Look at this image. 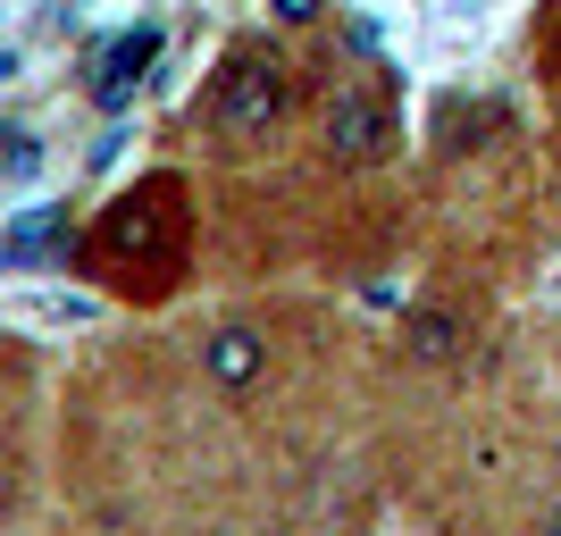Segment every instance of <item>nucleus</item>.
<instances>
[{"label": "nucleus", "mask_w": 561, "mask_h": 536, "mask_svg": "<svg viewBox=\"0 0 561 536\" xmlns=\"http://www.w3.org/2000/svg\"><path fill=\"white\" fill-rule=\"evenodd\" d=\"M76 269L101 277L110 294H126V303L176 294L193 269V185L176 168H160V176H135L126 193H110V210L76 243Z\"/></svg>", "instance_id": "nucleus-1"}, {"label": "nucleus", "mask_w": 561, "mask_h": 536, "mask_svg": "<svg viewBox=\"0 0 561 536\" xmlns=\"http://www.w3.org/2000/svg\"><path fill=\"white\" fill-rule=\"evenodd\" d=\"M294 117H302V68L268 34H234L218 50L202 101H193V135L218 160H260V151H277L294 135Z\"/></svg>", "instance_id": "nucleus-2"}, {"label": "nucleus", "mask_w": 561, "mask_h": 536, "mask_svg": "<svg viewBox=\"0 0 561 536\" xmlns=\"http://www.w3.org/2000/svg\"><path fill=\"white\" fill-rule=\"evenodd\" d=\"M310 142L319 160L344 168V176H369V168H394L402 160V101L386 76H344L310 101Z\"/></svg>", "instance_id": "nucleus-3"}, {"label": "nucleus", "mask_w": 561, "mask_h": 536, "mask_svg": "<svg viewBox=\"0 0 561 536\" xmlns=\"http://www.w3.org/2000/svg\"><path fill=\"white\" fill-rule=\"evenodd\" d=\"M193 369H202V386H210L218 402L260 395L268 369H277V327L260 319V310H218V319L193 335Z\"/></svg>", "instance_id": "nucleus-4"}, {"label": "nucleus", "mask_w": 561, "mask_h": 536, "mask_svg": "<svg viewBox=\"0 0 561 536\" xmlns=\"http://www.w3.org/2000/svg\"><path fill=\"white\" fill-rule=\"evenodd\" d=\"M394 344H402V361H420V369H461L469 352H478V310L453 303V294H420V303L402 310Z\"/></svg>", "instance_id": "nucleus-5"}, {"label": "nucleus", "mask_w": 561, "mask_h": 536, "mask_svg": "<svg viewBox=\"0 0 561 536\" xmlns=\"http://www.w3.org/2000/svg\"><path fill=\"white\" fill-rule=\"evenodd\" d=\"M160 43H168L160 25H126V34L101 50V59H93V101H101V110H126V101L142 93V76L160 68Z\"/></svg>", "instance_id": "nucleus-6"}, {"label": "nucleus", "mask_w": 561, "mask_h": 536, "mask_svg": "<svg viewBox=\"0 0 561 536\" xmlns=\"http://www.w3.org/2000/svg\"><path fill=\"white\" fill-rule=\"evenodd\" d=\"M268 18H277L285 34H310V25H328V0H277Z\"/></svg>", "instance_id": "nucleus-7"}, {"label": "nucleus", "mask_w": 561, "mask_h": 536, "mask_svg": "<svg viewBox=\"0 0 561 536\" xmlns=\"http://www.w3.org/2000/svg\"><path fill=\"white\" fill-rule=\"evenodd\" d=\"M528 536H561V494H545L537 512H528Z\"/></svg>", "instance_id": "nucleus-8"}, {"label": "nucleus", "mask_w": 561, "mask_h": 536, "mask_svg": "<svg viewBox=\"0 0 561 536\" xmlns=\"http://www.w3.org/2000/svg\"><path fill=\"white\" fill-rule=\"evenodd\" d=\"M18 512V461H9V453H0V520Z\"/></svg>", "instance_id": "nucleus-9"}, {"label": "nucleus", "mask_w": 561, "mask_h": 536, "mask_svg": "<svg viewBox=\"0 0 561 536\" xmlns=\"http://www.w3.org/2000/svg\"><path fill=\"white\" fill-rule=\"evenodd\" d=\"M0 344H9V335H0Z\"/></svg>", "instance_id": "nucleus-10"}]
</instances>
